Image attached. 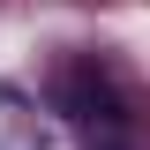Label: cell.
Listing matches in <instances>:
<instances>
[{"label": "cell", "instance_id": "1", "mask_svg": "<svg viewBox=\"0 0 150 150\" xmlns=\"http://www.w3.org/2000/svg\"><path fill=\"white\" fill-rule=\"evenodd\" d=\"M83 150H120V135H112V128L105 135H83Z\"/></svg>", "mask_w": 150, "mask_h": 150}]
</instances>
